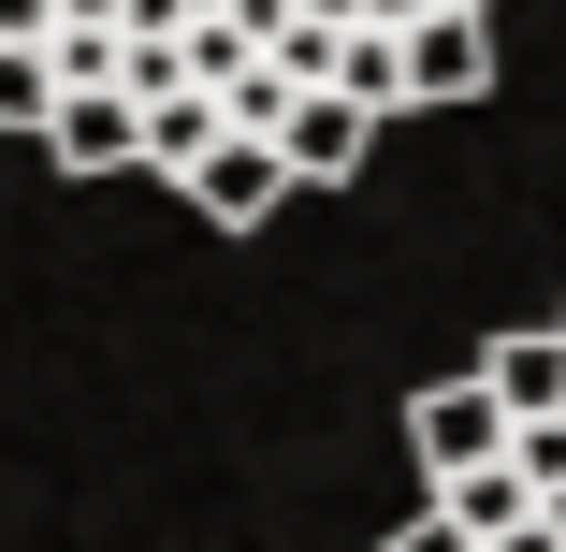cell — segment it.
<instances>
[{
    "instance_id": "7a4b0ae2",
    "label": "cell",
    "mask_w": 566,
    "mask_h": 552,
    "mask_svg": "<svg viewBox=\"0 0 566 552\" xmlns=\"http://www.w3.org/2000/svg\"><path fill=\"white\" fill-rule=\"evenodd\" d=\"M407 451H421V480L509 466V407H494V378H480V364H465V378H436V393L407 407Z\"/></svg>"
},
{
    "instance_id": "6da1fadb",
    "label": "cell",
    "mask_w": 566,
    "mask_h": 552,
    "mask_svg": "<svg viewBox=\"0 0 566 552\" xmlns=\"http://www.w3.org/2000/svg\"><path fill=\"white\" fill-rule=\"evenodd\" d=\"M494 87V0H0V132L132 102L146 175L276 160L291 189L364 175L392 117Z\"/></svg>"
},
{
    "instance_id": "3957f363",
    "label": "cell",
    "mask_w": 566,
    "mask_h": 552,
    "mask_svg": "<svg viewBox=\"0 0 566 552\" xmlns=\"http://www.w3.org/2000/svg\"><path fill=\"white\" fill-rule=\"evenodd\" d=\"M480 378H494V407H509V421L566 407V350H552V335H494V350H480Z\"/></svg>"
},
{
    "instance_id": "277c9868",
    "label": "cell",
    "mask_w": 566,
    "mask_h": 552,
    "mask_svg": "<svg viewBox=\"0 0 566 552\" xmlns=\"http://www.w3.org/2000/svg\"><path fill=\"white\" fill-rule=\"evenodd\" d=\"M392 552H480V538H465V523H436V509H421V523H392Z\"/></svg>"
}]
</instances>
